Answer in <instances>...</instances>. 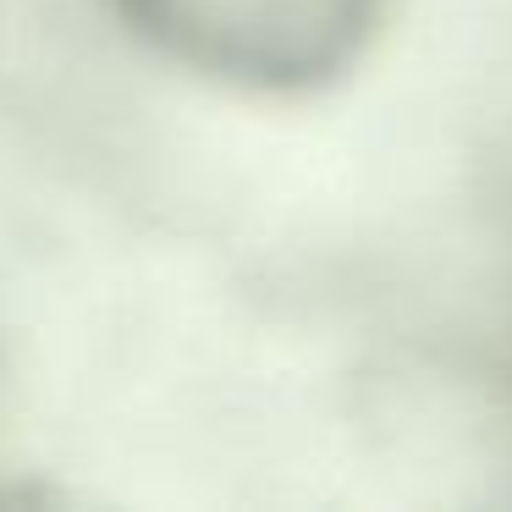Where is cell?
Masks as SVG:
<instances>
[{"label": "cell", "mask_w": 512, "mask_h": 512, "mask_svg": "<svg viewBox=\"0 0 512 512\" xmlns=\"http://www.w3.org/2000/svg\"><path fill=\"white\" fill-rule=\"evenodd\" d=\"M166 56L243 89H303L347 67L375 0H116Z\"/></svg>", "instance_id": "1"}]
</instances>
